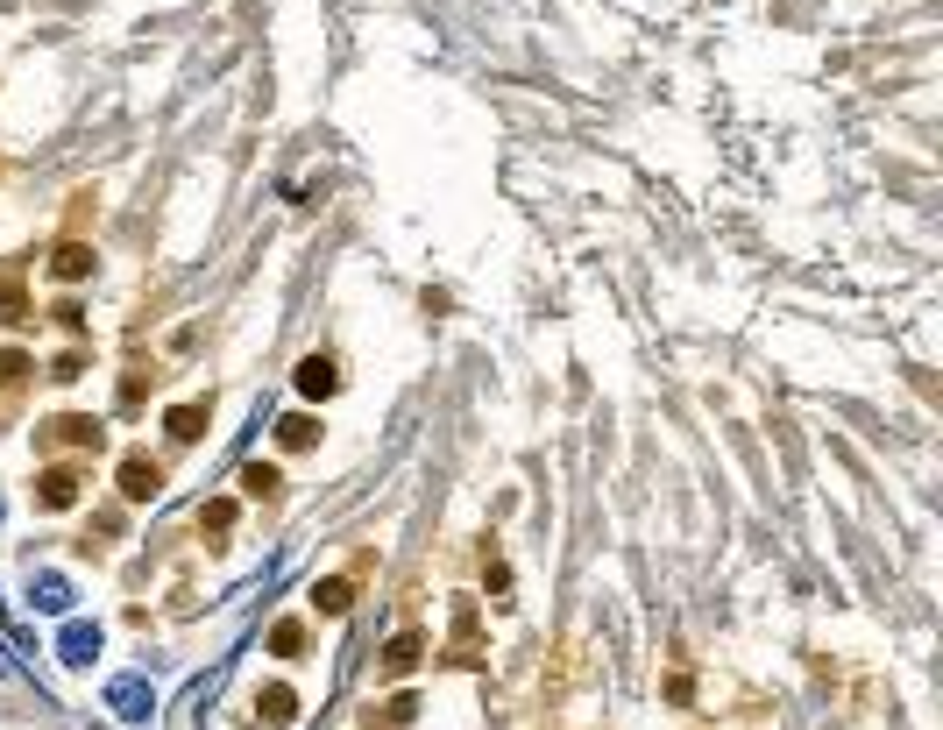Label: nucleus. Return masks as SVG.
I'll use <instances>...</instances> for the list:
<instances>
[{
  "instance_id": "f8f14e48",
  "label": "nucleus",
  "mask_w": 943,
  "mask_h": 730,
  "mask_svg": "<svg viewBox=\"0 0 943 730\" xmlns=\"http://www.w3.org/2000/svg\"><path fill=\"white\" fill-rule=\"evenodd\" d=\"M22 319H29V291L15 277H0V327H22Z\"/></svg>"
},
{
  "instance_id": "f257e3e1",
  "label": "nucleus",
  "mask_w": 943,
  "mask_h": 730,
  "mask_svg": "<svg viewBox=\"0 0 943 730\" xmlns=\"http://www.w3.org/2000/svg\"><path fill=\"white\" fill-rule=\"evenodd\" d=\"M107 709H114L121 723H149V716H156V688H149L142 674H121V681H107Z\"/></svg>"
},
{
  "instance_id": "1a4fd4ad",
  "label": "nucleus",
  "mask_w": 943,
  "mask_h": 730,
  "mask_svg": "<svg viewBox=\"0 0 943 730\" xmlns=\"http://www.w3.org/2000/svg\"><path fill=\"white\" fill-rule=\"evenodd\" d=\"M256 716H263L270 730H284V723L298 716V695H291V688H263V695H256Z\"/></svg>"
},
{
  "instance_id": "7ed1b4c3",
  "label": "nucleus",
  "mask_w": 943,
  "mask_h": 730,
  "mask_svg": "<svg viewBox=\"0 0 943 730\" xmlns=\"http://www.w3.org/2000/svg\"><path fill=\"white\" fill-rule=\"evenodd\" d=\"M43 440H57V447H100V440H107V426H100V419H86V412H64V419H50V426H43Z\"/></svg>"
},
{
  "instance_id": "f03ea898",
  "label": "nucleus",
  "mask_w": 943,
  "mask_h": 730,
  "mask_svg": "<svg viewBox=\"0 0 943 730\" xmlns=\"http://www.w3.org/2000/svg\"><path fill=\"white\" fill-rule=\"evenodd\" d=\"M156 490H164V468H156L149 454H128V461H121V497H128V504H149Z\"/></svg>"
},
{
  "instance_id": "20e7f679",
  "label": "nucleus",
  "mask_w": 943,
  "mask_h": 730,
  "mask_svg": "<svg viewBox=\"0 0 943 730\" xmlns=\"http://www.w3.org/2000/svg\"><path fill=\"white\" fill-rule=\"evenodd\" d=\"M36 504L43 511H71L78 504V468H43L36 475Z\"/></svg>"
},
{
  "instance_id": "9d476101",
  "label": "nucleus",
  "mask_w": 943,
  "mask_h": 730,
  "mask_svg": "<svg viewBox=\"0 0 943 730\" xmlns=\"http://www.w3.org/2000/svg\"><path fill=\"white\" fill-rule=\"evenodd\" d=\"M50 270H57L64 284H78V277H86V270H93V249H86V241H64V249L50 256Z\"/></svg>"
},
{
  "instance_id": "0eeeda50",
  "label": "nucleus",
  "mask_w": 943,
  "mask_h": 730,
  "mask_svg": "<svg viewBox=\"0 0 943 730\" xmlns=\"http://www.w3.org/2000/svg\"><path fill=\"white\" fill-rule=\"evenodd\" d=\"M419 653H426V638H419V631H398V638L383 645V674H412Z\"/></svg>"
},
{
  "instance_id": "dca6fc26",
  "label": "nucleus",
  "mask_w": 943,
  "mask_h": 730,
  "mask_svg": "<svg viewBox=\"0 0 943 730\" xmlns=\"http://www.w3.org/2000/svg\"><path fill=\"white\" fill-rule=\"evenodd\" d=\"M206 433V404H178L171 412V440H199Z\"/></svg>"
},
{
  "instance_id": "ddd939ff",
  "label": "nucleus",
  "mask_w": 943,
  "mask_h": 730,
  "mask_svg": "<svg viewBox=\"0 0 943 730\" xmlns=\"http://www.w3.org/2000/svg\"><path fill=\"white\" fill-rule=\"evenodd\" d=\"M277 440H284V447L298 454V447H312V440H320V426H312L305 412H291V419H277Z\"/></svg>"
},
{
  "instance_id": "39448f33",
  "label": "nucleus",
  "mask_w": 943,
  "mask_h": 730,
  "mask_svg": "<svg viewBox=\"0 0 943 730\" xmlns=\"http://www.w3.org/2000/svg\"><path fill=\"white\" fill-rule=\"evenodd\" d=\"M57 660H64V667H93V660H100V624H64Z\"/></svg>"
},
{
  "instance_id": "6ab92c4d",
  "label": "nucleus",
  "mask_w": 943,
  "mask_h": 730,
  "mask_svg": "<svg viewBox=\"0 0 943 730\" xmlns=\"http://www.w3.org/2000/svg\"><path fill=\"white\" fill-rule=\"evenodd\" d=\"M50 376H57V383H78V376H86V355H57Z\"/></svg>"
},
{
  "instance_id": "f3484780",
  "label": "nucleus",
  "mask_w": 943,
  "mask_h": 730,
  "mask_svg": "<svg viewBox=\"0 0 943 730\" xmlns=\"http://www.w3.org/2000/svg\"><path fill=\"white\" fill-rule=\"evenodd\" d=\"M242 490H249V497H270V490H277V468H270V461H249V468H242Z\"/></svg>"
},
{
  "instance_id": "423d86ee",
  "label": "nucleus",
  "mask_w": 943,
  "mask_h": 730,
  "mask_svg": "<svg viewBox=\"0 0 943 730\" xmlns=\"http://www.w3.org/2000/svg\"><path fill=\"white\" fill-rule=\"evenodd\" d=\"M298 390H305V397H334V390H341L334 355H305V362H298Z\"/></svg>"
},
{
  "instance_id": "aec40b11",
  "label": "nucleus",
  "mask_w": 943,
  "mask_h": 730,
  "mask_svg": "<svg viewBox=\"0 0 943 730\" xmlns=\"http://www.w3.org/2000/svg\"><path fill=\"white\" fill-rule=\"evenodd\" d=\"M142 390H149V369H128V383H121V404H142Z\"/></svg>"
},
{
  "instance_id": "4468645a",
  "label": "nucleus",
  "mask_w": 943,
  "mask_h": 730,
  "mask_svg": "<svg viewBox=\"0 0 943 730\" xmlns=\"http://www.w3.org/2000/svg\"><path fill=\"white\" fill-rule=\"evenodd\" d=\"M29 369H36V362H29L22 348H0V390H22V383H29Z\"/></svg>"
},
{
  "instance_id": "2eb2a0df",
  "label": "nucleus",
  "mask_w": 943,
  "mask_h": 730,
  "mask_svg": "<svg viewBox=\"0 0 943 730\" xmlns=\"http://www.w3.org/2000/svg\"><path fill=\"white\" fill-rule=\"evenodd\" d=\"M270 653H277V660H298V653H305V624H291V617H284V624L270 631Z\"/></svg>"
},
{
  "instance_id": "a211bd4d",
  "label": "nucleus",
  "mask_w": 943,
  "mask_h": 730,
  "mask_svg": "<svg viewBox=\"0 0 943 730\" xmlns=\"http://www.w3.org/2000/svg\"><path fill=\"white\" fill-rule=\"evenodd\" d=\"M199 525H206V532H227V525H234V504H227V497H213V504L199 511Z\"/></svg>"
},
{
  "instance_id": "6e6552de",
  "label": "nucleus",
  "mask_w": 943,
  "mask_h": 730,
  "mask_svg": "<svg viewBox=\"0 0 943 730\" xmlns=\"http://www.w3.org/2000/svg\"><path fill=\"white\" fill-rule=\"evenodd\" d=\"M29 603L50 610V617H64V610H71V582H64V575H36V582H29Z\"/></svg>"
},
{
  "instance_id": "9b49d317",
  "label": "nucleus",
  "mask_w": 943,
  "mask_h": 730,
  "mask_svg": "<svg viewBox=\"0 0 943 730\" xmlns=\"http://www.w3.org/2000/svg\"><path fill=\"white\" fill-rule=\"evenodd\" d=\"M312 603H320V617H341V610L355 603V582H348V575H334V582L312 589Z\"/></svg>"
}]
</instances>
